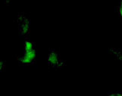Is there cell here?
<instances>
[{
    "label": "cell",
    "mask_w": 122,
    "mask_h": 96,
    "mask_svg": "<svg viewBox=\"0 0 122 96\" xmlns=\"http://www.w3.org/2000/svg\"><path fill=\"white\" fill-rule=\"evenodd\" d=\"M35 56V51L33 49L32 44L30 42H26L25 44V49L24 53L21 57V60L23 62L25 63H30L34 59Z\"/></svg>",
    "instance_id": "obj_1"
},
{
    "label": "cell",
    "mask_w": 122,
    "mask_h": 96,
    "mask_svg": "<svg viewBox=\"0 0 122 96\" xmlns=\"http://www.w3.org/2000/svg\"><path fill=\"white\" fill-rule=\"evenodd\" d=\"M118 13L119 14V15L122 18V0H121V2L118 6Z\"/></svg>",
    "instance_id": "obj_2"
}]
</instances>
